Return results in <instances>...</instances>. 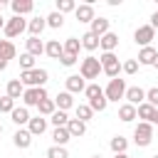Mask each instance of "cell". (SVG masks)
<instances>
[{
  "label": "cell",
  "instance_id": "6da1fadb",
  "mask_svg": "<svg viewBox=\"0 0 158 158\" xmlns=\"http://www.w3.org/2000/svg\"><path fill=\"white\" fill-rule=\"evenodd\" d=\"M49 79L47 69H30V72H20V81L25 84V89H32V86H44Z\"/></svg>",
  "mask_w": 158,
  "mask_h": 158
},
{
  "label": "cell",
  "instance_id": "7a4b0ae2",
  "mask_svg": "<svg viewBox=\"0 0 158 158\" xmlns=\"http://www.w3.org/2000/svg\"><path fill=\"white\" fill-rule=\"evenodd\" d=\"M99 62H101V72H104L109 79H116V77H118V72H121V62H118V57H116L114 52H101Z\"/></svg>",
  "mask_w": 158,
  "mask_h": 158
},
{
  "label": "cell",
  "instance_id": "3957f363",
  "mask_svg": "<svg viewBox=\"0 0 158 158\" xmlns=\"http://www.w3.org/2000/svg\"><path fill=\"white\" fill-rule=\"evenodd\" d=\"M79 74L84 77V79H99V74H101V62H99V57H84L81 59V64H79Z\"/></svg>",
  "mask_w": 158,
  "mask_h": 158
},
{
  "label": "cell",
  "instance_id": "277c9868",
  "mask_svg": "<svg viewBox=\"0 0 158 158\" xmlns=\"http://www.w3.org/2000/svg\"><path fill=\"white\" fill-rule=\"evenodd\" d=\"M126 79H109V84H106V89H104V94H106V99L109 101H116L118 104V99H126Z\"/></svg>",
  "mask_w": 158,
  "mask_h": 158
},
{
  "label": "cell",
  "instance_id": "5b68a950",
  "mask_svg": "<svg viewBox=\"0 0 158 158\" xmlns=\"http://www.w3.org/2000/svg\"><path fill=\"white\" fill-rule=\"evenodd\" d=\"M151 141H153V123L138 121V126L133 128V143L146 148V146H151Z\"/></svg>",
  "mask_w": 158,
  "mask_h": 158
},
{
  "label": "cell",
  "instance_id": "8992f818",
  "mask_svg": "<svg viewBox=\"0 0 158 158\" xmlns=\"http://www.w3.org/2000/svg\"><path fill=\"white\" fill-rule=\"evenodd\" d=\"M27 22H30V20L12 15V17L5 22V30H2V32H5V37H7V40H15V37H20V35L27 30Z\"/></svg>",
  "mask_w": 158,
  "mask_h": 158
},
{
  "label": "cell",
  "instance_id": "52a82bcc",
  "mask_svg": "<svg viewBox=\"0 0 158 158\" xmlns=\"http://www.w3.org/2000/svg\"><path fill=\"white\" fill-rule=\"evenodd\" d=\"M44 99H49L44 86H32V89H25V94H22V104L25 106H40Z\"/></svg>",
  "mask_w": 158,
  "mask_h": 158
},
{
  "label": "cell",
  "instance_id": "ba28073f",
  "mask_svg": "<svg viewBox=\"0 0 158 158\" xmlns=\"http://www.w3.org/2000/svg\"><path fill=\"white\" fill-rule=\"evenodd\" d=\"M153 40H156V30H153L151 25H141V27H136V32H133V42H136V44H141V47H151Z\"/></svg>",
  "mask_w": 158,
  "mask_h": 158
},
{
  "label": "cell",
  "instance_id": "9c48e42d",
  "mask_svg": "<svg viewBox=\"0 0 158 158\" xmlns=\"http://www.w3.org/2000/svg\"><path fill=\"white\" fill-rule=\"evenodd\" d=\"M64 91H69V94H79V91H84L86 89V79L81 77V74H69L67 79H64Z\"/></svg>",
  "mask_w": 158,
  "mask_h": 158
},
{
  "label": "cell",
  "instance_id": "30bf717a",
  "mask_svg": "<svg viewBox=\"0 0 158 158\" xmlns=\"http://www.w3.org/2000/svg\"><path fill=\"white\" fill-rule=\"evenodd\" d=\"M143 101H146V91H143L141 86H128V89H126V104H131V106L138 109Z\"/></svg>",
  "mask_w": 158,
  "mask_h": 158
},
{
  "label": "cell",
  "instance_id": "8fae6325",
  "mask_svg": "<svg viewBox=\"0 0 158 158\" xmlns=\"http://www.w3.org/2000/svg\"><path fill=\"white\" fill-rule=\"evenodd\" d=\"M32 138H35V136H32L27 128H17L15 136H12V143H15V148H22V151H25V148L32 146Z\"/></svg>",
  "mask_w": 158,
  "mask_h": 158
},
{
  "label": "cell",
  "instance_id": "7c38bea8",
  "mask_svg": "<svg viewBox=\"0 0 158 158\" xmlns=\"http://www.w3.org/2000/svg\"><path fill=\"white\" fill-rule=\"evenodd\" d=\"M10 7H12V15L25 17V15H30V12L35 10V2H32V0H12Z\"/></svg>",
  "mask_w": 158,
  "mask_h": 158
},
{
  "label": "cell",
  "instance_id": "4fadbf2b",
  "mask_svg": "<svg viewBox=\"0 0 158 158\" xmlns=\"http://www.w3.org/2000/svg\"><path fill=\"white\" fill-rule=\"evenodd\" d=\"M74 17H77L79 22H89V25H91V20L96 17V15H94V5H91V2L77 5V10H74Z\"/></svg>",
  "mask_w": 158,
  "mask_h": 158
},
{
  "label": "cell",
  "instance_id": "5bb4252c",
  "mask_svg": "<svg viewBox=\"0 0 158 158\" xmlns=\"http://www.w3.org/2000/svg\"><path fill=\"white\" fill-rule=\"evenodd\" d=\"M10 118H12V123H15V126H20V128H22V126H27V123H30V118H32V116H30V109H27V106H15V111L10 114Z\"/></svg>",
  "mask_w": 158,
  "mask_h": 158
},
{
  "label": "cell",
  "instance_id": "9a60e30c",
  "mask_svg": "<svg viewBox=\"0 0 158 158\" xmlns=\"http://www.w3.org/2000/svg\"><path fill=\"white\" fill-rule=\"evenodd\" d=\"M47 121H49V118H44V116H40V114H37V116H32V118H30L27 131H30L32 136H42V133L47 131Z\"/></svg>",
  "mask_w": 158,
  "mask_h": 158
},
{
  "label": "cell",
  "instance_id": "2e32d148",
  "mask_svg": "<svg viewBox=\"0 0 158 158\" xmlns=\"http://www.w3.org/2000/svg\"><path fill=\"white\" fill-rule=\"evenodd\" d=\"M44 27H47V17H42V15H37V17H32V20L27 22L30 37H40V35L44 32Z\"/></svg>",
  "mask_w": 158,
  "mask_h": 158
},
{
  "label": "cell",
  "instance_id": "e0dca14e",
  "mask_svg": "<svg viewBox=\"0 0 158 158\" xmlns=\"http://www.w3.org/2000/svg\"><path fill=\"white\" fill-rule=\"evenodd\" d=\"M109 25H111V20H109V17H94V20H91L89 32H94L96 37H104L106 32H111V30H109Z\"/></svg>",
  "mask_w": 158,
  "mask_h": 158
},
{
  "label": "cell",
  "instance_id": "ac0fdd59",
  "mask_svg": "<svg viewBox=\"0 0 158 158\" xmlns=\"http://www.w3.org/2000/svg\"><path fill=\"white\" fill-rule=\"evenodd\" d=\"M44 54H47L49 59H62V54H64V44H62L59 40H49V42L44 44Z\"/></svg>",
  "mask_w": 158,
  "mask_h": 158
},
{
  "label": "cell",
  "instance_id": "d6986e66",
  "mask_svg": "<svg viewBox=\"0 0 158 158\" xmlns=\"http://www.w3.org/2000/svg\"><path fill=\"white\" fill-rule=\"evenodd\" d=\"M25 47H27V54H32V57L44 54V42H42L40 37H27V40H25Z\"/></svg>",
  "mask_w": 158,
  "mask_h": 158
},
{
  "label": "cell",
  "instance_id": "ffe728a7",
  "mask_svg": "<svg viewBox=\"0 0 158 158\" xmlns=\"http://www.w3.org/2000/svg\"><path fill=\"white\" fill-rule=\"evenodd\" d=\"M5 94H7L10 99H22V94H25V84H22L20 79H10L7 86H5Z\"/></svg>",
  "mask_w": 158,
  "mask_h": 158
},
{
  "label": "cell",
  "instance_id": "44dd1931",
  "mask_svg": "<svg viewBox=\"0 0 158 158\" xmlns=\"http://www.w3.org/2000/svg\"><path fill=\"white\" fill-rule=\"evenodd\" d=\"M79 40H81V49H86V52H94V49H99V42H101V37H96L94 32H84Z\"/></svg>",
  "mask_w": 158,
  "mask_h": 158
},
{
  "label": "cell",
  "instance_id": "7402d4cb",
  "mask_svg": "<svg viewBox=\"0 0 158 158\" xmlns=\"http://www.w3.org/2000/svg\"><path fill=\"white\" fill-rule=\"evenodd\" d=\"M156 54H158V49H156V47H141V52H138V64L153 67V62H156Z\"/></svg>",
  "mask_w": 158,
  "mask_h": 158
},
{
  "label": "cell",
  "instance_id": "603a6c76",
  "mask_svg": "<svg viewBox=\"0 0 158 158\" xmlns=\"http://www.w3.org/2000/svg\"><path fill=\"white\" fill-rule=\"evenodd\" d=\"M54 104H57L59 111H69V109L74 106V94H69V91H59L57 99H54Z\"/></svg>",
  "mask_w": 158,
  "mask_h": 158
},
{
  "label": "cell",
  "instance_id": "cb8c5ba5",
  "mask_svg": "<svg viewBox=\"0 0 158 158\" xmlns=\"http://www.w3.org/2000/svg\"><path fill=\"white\" fill-rule=\"evenodd\" d=\"M99 47H101L104 52H114V49L118 47V35H116V32H106V35L101 37Z\"/></svg>",
  "mask_w": 158,
  "mask_h": 158
},
{
  "label": "cell",
  "instance_id": "d4e9b609",
  "mask_svg": "<svg viewBox=\"0 0 158 158\" xmlns=\"http://www.w3.org/2000/svg\"><path fill=\"white\" fill-rule=\"evenodd\" d=\"M118 118H121L123 123H131L133 118H138L136 106H131V104H121V106H118Z\"/></svg>",
  "mask_w": 158,
  "mask_h": 158
},
{
  "label": "cell",
  "instance_id": "484cf974",
  "mask_svg": "<svg viewBox=\"0 0 158 158\" xmlns=\"http://www.w3.org/2000/svg\"><path fill=\"white\" fill-rule=\"evenodd\" d=\"M67 128H69L72 138H81V136L86 133V123H84V121H79V118H69Z\"/></svg>",
  "mask_w": 158,
  "mask_h": 158
},
{
  "label": "cell",
  "instance_id": "4316f807",
  "mask_svg": "<svg viewBox=\"0 0 158 158\" xmlns=\"http://www.w3.org/2000/svg\"><path fill=\"white\" fill-rule=\"evenodd\" d=\"M69 138H72V133H69V128H67V126H62V128H54V131H52V141H54V146H67V143H69Z\"/></svg>",
  "mask_w": 158,
  "mask_h": 158
},
{
  "label": "cell",
  "instance_id": "83f0119b",
  "mask_svg": "<svg viewBox=\"0 0 158 158\" xmlns=\"http://www.w3.org/2000/svg\"><path fill=\"white\" fill-rule=\"evenodd\" d=\"M15 54H17L15 44H12L10 40H0V59L10 62V59H15Z\"/></svg>",
  "mask_w": 158,
  "mask_h": 158
},
{
  "label": "cell",
  "instance_id": "f1b7e54d",
  "mask_svg": "<svg viewBox=\"0 0 158 158\" xmlns=\"http://www.w3.org/2000/svg\"><path fill=\"white\" fill-rule=\"evenodd\" d=\"M62 44H64V54H69V57H79L81 40H77V37H69V40H64Z\"/></svg>",
  "mask_w": 158,
  "mask_h": 158
},
{
  "label": "cell",
  "instance_id": "f546056e",
  "mask_svg": "<svg viewBox=\"0 0 158 158\" xmlns=\"http://www.w3.org/2000/svg\"><path fill=\"white\" fill-rule=\"evenodd\" d=\"M136 111H138V118H143L146 123H151V121H153V114H156V106H151L148 101H143Z\"/></svg>",
  "mask_w": 158,
  "mask_h": 158
},
{
  "label": "cell",
  "instance_id": "4dcf8cb0",
  "mask_svg": "<svg viewBox=\"0 0 158 158\" xmlns=\"http://www.w3.org/2000/svg\"><path fill=\"white\" fill-rule=\"evenodd\" d=\"M109 146H111V151H114V156H116V153H126L128 141H126V138L118 133V136H114V138H111V143H109Z\"/></svg>",
  "mask_w": 158,
  "mask_h": 158
},
{
  "label": "cell",
  "instance_id": "1f68e13d",
  "mask_svg": "<svg viewBox=\"0 0 158 158\" xmlns=\"http://www.w3.org/2000/svg\"><path fill=\"white\" fill-rule=\"evenodd\" d=\"M74 111H77V118H79V121H84V123L94 116V111H91V106H89V104H77V106H74Z\"/></svg>",
  "mask_w": 158,
  "mask_h": 158
},
{
  "label": "cell",
  "instance_id": "d6a6232c",
  "mask_svg": "<svg viewBox=\"0 0 158 158\" xmlns=\"http://www.w3.org/2000/svg\"><path fill=\"white\" fill-rule=\"evenodd\" d=\"M37 111H40V116H52V114L57 111V104H54V99H44V101L37 106Z\"/></svg>",
  "mask_w": 158,
  "mask_h": 158
},
{
  "label": "cell",
  "instance_id": "836d02e7",
  "mask_svg": "<svg viewBox=\"0 0 158 158\" xmlns=\"http://www.w3.org/2000/svg\"><path fill=\"white\" fill-rule=\"evenodd\" d=\"M49 121L54 123V128H62V126L69 123V116H67V111H59V109H57V111L49 116Z\"/></svg>",
  "mask_w": 158,
  "mask_h": 158
},
{
  "label": "cell",
  "instance_id": "e575fe53",
  "mask_svg": "<svg viewBox=\"0 0 158 158\" xmlns=\"http://www.w3.org/2000/svg\"><path fill=\"white\" fill-rule=\"evenodd\" d=\"M62 25H64V15H59L57 10L47 15V27H52V30H59Z\"/></svg>",
  "mask_w": 158,
  "mask_h": 158
},
{
  "label": "cell",
  "instance_id": "d590c367",
  "mask_svg": "<svg viewBox=\"0 0 158 158\" xmlns=\"http://www.w3.org/2000/svg\"><path fill=\"white\" fill-rule=\"evenodd\" d=\"M84 96H86L89 101H94V99L104 96V89H101L99 84H86V89H84Z\"/></svg>",
  "mask_w": 158,
  "mask_h": 158
},
{
  "label": "cell",
  "instance_id": "8d00e7d4",
  "mask_svg": "<svg viewBox=\"0 0 158 158\" xmlns=\"http://www.w3.org/2000/svg\"><path fill=\"white\" fill-rule=\"evenodd\" d=\"M47 158H69V151H67V146H49Z\"/></svg>",
  "mask_w": 158,
  "mask_h": 158
},
{
  "label": "cell",
  "instance_id": "74e56055",
  "mask_svg": "<svg viewBox=\"0 0 158 158\" xmlns=\"http://www.w3.org/2000/svg\"><path fill=\"white\" fill-rule=\"evenodd\" d=\"M74 10H77L74 0H57V12L59 15H67V12H74Z\"/></svg>",
  "mask_w": 158,
  "mask_h": 158
},
{
  "label": "cell",
  "instance_id": "f35d334b",
  "mask_svg": "<svg viewBox=\"0 0 158 158\" xmlns=\"http://www.w3.org/2000/svg\"><path fill=\"white\" fill-rule=\"evenodd\" d=\"M138 59H126V62H121V72L123 74H128V77H133L136 72H138Z\"/></svg>",
  "mask_w": 158,
  "mask_h": 158
},
{
  "label": "cell",
  "instance_id": "ab89813d",
  "mask_svg": "<svg viewBox=\"0 0 158 158\" xmlns=\"http://www.w3.org/2000/svg\"><path fill=\"white\" fill-rule=\"evenodd\" d=\"M20 69H22V72L37 69V67H35V57H32V54H27V52H25V54H20Z\"/></svg>",
  "mask_w": 158,
  "mask_h": 158
},
{
  "label": "cell",
  "instance_id": "60d3db41",
  "mask_svg": "<svg viewBox=\"0 0 158 158\" xmlns=\"http://www.w3.org/2000/svg\"><path fill=\"white\" fill-rule=\"evenodd\" d=\"M15 111V99H10L7 94L0 96V114H12Z\"/></svg>",
  "mask_w": 158,
  "mask_h": 158
},
{
  "label": "cell",
  "instance_id": "b9f144b4",
  "mask_svg": "<svg viewBox=\"0 0 158 158\" xmlns=\"http://www.w3.org/2000/svg\"><path fill=\"white\" fill-rule=\"evenodd\" d=\"M146 101H148L151 106H156V109H158V86H151V89L146 91Z\"/></svg>",
  "mask_w": 158,
  "mask_h": 158
},
{
  "label": "cell",
  "instance_id": "7bdbcfd3",
  "mask_svg": "<svg viewBox=\"0 0 158 158\" xmlns=\"http://www.w3.org/2000/svg\"><path fill=\"white\" fill-rule=\"evenodd\" d=\"M77 59H79V57H69V54H62V59H59V62H62V67H74V64H77Z\"/></svg>",
  "mask_w": 158,
  "mask_h": 158
},
{
  "label": "cell",
  "instance_id": "ee69618b",
  "mask_svg": "<svg viewBox=\"0 0 158 158\" xmlns=\"http://www.w3.org/2000/svg\"><path fill=\"white\" fill-rule=\"evenodd\" d=\"M148 25H151L153 30H158V10H156V12L151 15V22H148Z\"/></svg>",
  "mask_w": 158,
  "mask_h": 158
},
{
  "label": "cell",
  "instance_id": "f6af8a7d",
  "mask_svg": "<svg viewBox=\"0 0 158 158\" xmlns=\"http://www.w3.org/2000/svg\"><path fill=\"white\" fill-rule=\"evenodd\" d=\"M5 69H7V62H5V59H0V72H5Z\"/></svg>",
  "mask_w": 158,
  "mask_h": 158
},
{
  "label": "cell",
  "instance_id": "bcb514c9",
  "mask_svg": "<svg viewBox=\"0 0 158 158\" xmlns=\"http://www.w3.org/2000/svg\"><path fill=\"white\" fill-rule=\"evenodd\" d=\"M153 126H158V109H156V114H153V121H151Z\"/></svg>",
  "mask_w": 158,
  "mask_h": 158
},
{
  "label": "cell",
  "instance_id": "7dc6e473",
  "mask_svg": "<svg viewBox=\"0 0 158 158\" xmlns=\"http://www.w3.org/2000/svg\"><path fill=\"white\" fill-rule=\"evenodd\" d=\"M5 22H7V20H2V15H0V30H5Z\"/></svg>",
  "mask_w": 158,
  "mask_h": 158
},
{
  "label": "cell",
  "instance_id": "c3c4849f",
  "mask_svg": "<svg viewBox=\"0 0 158 158\" xmlns=\"http://www.w3.org/2000/svg\"><path fill=\"white\" fill-rule=\"evenodd\" d=\"M114 158H128V156H126V153H116Z\"/></svg>",
  "mask_w": 158,
  "mask_h": 158
},
{
  "label": "cell",
  "instance_id": "681fc988",
  "mask_svg": "<svg viewBox=\"0 0 158 158\" xmlns=\"http://www.w3.org/2000/svg\"><path fill=\"white\" fill-rule=\"evenodd\" d=\"M5 5H7V2H5V0H0V12H2V7H5Z\"/></svg>",
  "mask_w": 158,
  "mask_h": 158
},
{
  "label": "cell",
  "instance_id": "f907efd6",
  "mask_svg": "<svg viewBox=\"0 0 158 158\" xmlns=\"http://www.w3.org/2000/svg\"><path fill=\"white\" fill-rule=\"evenodd\" d=\"M153 67H156V69H158V54H156V62H153Z\"/></svg>",
  "mask_w": 158,
  "mask_h": 158
},
{
  "label": "cell",
  "instance_id": "816d5d0a",
  "mask_svg": "<svg viewBox=\"0 0 158 158\" xmlns=\"http://www.w3.org/2000/svg\"><path fill=\"white\" fill-rule=\"evenodd\" d=\"M91 158H104V156H99V153H96V156H91Z\"/></svg>",
  "mask_w": 158,
  "mask_h": 158
},
{
  "label": "cell",
  "instance_id": "f5cc1de1",
  "mask_svg": "<svg viewBox=\"0 0 158 158\" xmlns=\"http://www.w3.org/2000/svg\"><path fill=\"white\" fill-rule=\"evenodd\" d=\"M0 133H2V123H0Z\"/></svg>",
  "mask_w": 158,
  "mask_h": 158
},
{
  "label": "cell",
  "instance_id": "db71d44e",
  "mask_svg": "<svg viewBox=\"0 0 158 158\" xmlns=\"http://www.w3.org/2000/svg\"><path fill=\"white\" fill-rule=\"evenodd\" d=\"M151 158H158V153H156V156H151Z\"/></svg>",
  "mask_w": 158,
  "mask_h": 158
}]
</instances>
